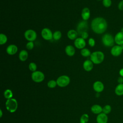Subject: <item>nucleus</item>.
Instances as JSON below:
<instances>
[{
	"label": "nucleus",
	"mask_w": 123,
	"mask_h": 123,
	"mask_svg": "<svg viewBox=\"0 0 123 123\" xmlns=\"http://www.w3.org/2000/svg\"></svg>",
	"instance_id": "ea45409f"
},
{
	"label": "nucleus",
	"mask_w": 123,
	"mask_h": 123,
	"mask_svg": "<svg viewBox=\"0 0 123 123\" xmlns=\"http://www.w3.org/2000/svg\"><path fill=\"white\" fill-rule=\"evenodd\" d=\"M108 120V118L107 114L103 112L98 114L96 119L97 123H107Z\"/></svg>",
	"instance_id": "4468645a"
},
{
	"label": "nucleus",
	"mask_w": 123,
	"mask_h": 123,
	"mask_svg": "<svg viewBox=\"0 0 123 123\" xmlns=\"http://www.w3.org/2000/svg\"><path fill=\"white\" fill-rule=\"evenodd\" d=\"M83 67L85 71L89 72L91 71L93 68V63L90 60H86L84 62Z\"/></svg>",
	"instance_id": "2eb2a0df"
},
{
	"label": "nucleus",
	"mask_w": 123,
	"mask_h": 123,
	"mask_svg": "<svg viewBox=\"0 0 123 123\" xmlns=\"http://www.w3.org/2000/svg\"><path fill=\"white\" fill-rule=\"evenodd\" d=\"M28 56V53L26 50H25V49L22 50L19 52V60L22 62L25 61L27 59Z\"/></svg>",
	"instance_id": "aec40b11"
},
{
	"label": "nucleus",
	"mask_w": 123,
	"mask_h": 123,
	"mask_svg": "<svg viewBox=\"0 0 123 123\" xmlns=\"http://www.w3.org/2000/svg\"><path fill=\"white\" fill-rule=\"evenodd\" d=\"M90 59L93 63L98 64L103 61L104 59V54L100 51H94L91 54Z\"/></svg>",
	"instance_id": "f03ea898"
},
{
	"label": "nucleus",
	"mask_w": 123,
	"mask_h": 123,
	"mask_svg": "<svg viewBox=\"0 0 123 123\" xmlns=\"http://www.w3.org/2000/svg\"><path fill=\"white\" fill-rule=\"evenodd\" d=\"M111 111V106L109 105H106L102 108V112L106 114H109Z\"/></svg>",
	"instance_id": "cd10ccee"
},
{
	"label": "nucleus",
	"mask_w": 123,
	"mask_h": 123,
	"mask_svg": "<svg viewBox=\"0 0 123 123\" xmlns=\"http://www.w3.org/2000/svg\"><path fill=\"white\" fill-rule=\"evenodd\" d=\"M118 8L120 10H123V0L121 1L118 4Z\"/></svg>",
	"instance_id": "f704fd0d"
},
{
	"label": "nucleus",
	"mask_w": 123,
	"mask_h": 123,
	"mask_svg": "<svg viewBox=\"0 0 123 123\" xmlns=\"http://www.w3.org/2000/svg\"><path fill=\"white\" fill-rule=\"evenodd\" d=\"M114 38L110 34H105L102 37L103 44L106 47H111L114 43Z\"/></svg>",
	"instance_id": "20e7f679"
},
{
	"label": "nucleus",
	"mask_w": 123,
	"mask_h": 123,
	"mask_svg": "<svg viewBox=\"0 0 123 123\" xmlns=\"http://www.w3.org/2000/svg\"><path fill=\"white\" fill-rule=\"evenodd\" d=\"M25 38L28 41H35L37 37L36 32L33 29H28L26 30L24 33Z\"/></svg>",
	"instance_id": "0eeeda50"
},
{
	"label": "nucleus",
	"mask_w": 123,
	"mask_h": 123,
	"mask_svg": "<svg viewBox=\"0 0 123 123\" xmlns=\"http://www.w3.org/2000/svg\"><path fill=\"white\" fill-rule=\"evenodd\" d=\"M12 91L10 89H6L4 92V96L7 99L12 98Z\"/></svg>",
	"instance_id": "a878e982"
},
{
	"label": "nucleus",
	"mask_w": 123,
	"mask_h": 123,
	"mask_svg": "<svg viewBox=\"0 0 123 123\" xmlns=\"http://www.w3.org/2000/svg\"><path fill=\"white\" fill-rule=\"evenodd\" d=\"M89 117L87 114H84L82 115L80 118V123H87L88 121Z\"/></svg>",
	"instance_id": "bb28decb"
},
{
	"label": "nucleus",
	"mask_w": 123,
	"mask_h": 123,
	"mask_svg": "<svg viewBox=\"0 0 123 123\" xmlns=\"http://www.w3.org/2000/svg\"><path fill=\"white\" fill-rule=\"evenodd\" d=\"M65 52L66 54L70 57L73 56L75 54V49L72 45H68L65 47Z\"/></svg>",
	"instance_id": "a211bd4d"
},
{
	"label": "nucleus",
	"mask_w": 123,
	"mask_h": 123,
	"mask_svg": "<svg viewBox=\"0 0 123 123\" xmlns=\"http://www.w3.org/2000/svg\"><path fill=\"white\" fill-rule=\"evenodd\" d=\"M119 74H120L121 76L123 77V69H121L120 70Z\"/></svg>",
	"instance_id": "e433bc0d"
},
{
	"label": "nucleus",
	"mask_w": 123,
	"mask_h": 123,
	"mask_svg": "<svg viewBox=\"0 0 123 123\" xmlns=\"http://www.w3.org/2000/svg\"><path fill=\"white\" fill-rule=\"evenodd\" d=\"M114 41L118 45H123V32L121 31L117 33L114 37Z\"/></svg>",
	"instance_id": "f3484780"
},
{
	"label": "nucleus",
	"mask_w": 123,
	"mask_h": 123,
	"mask_svg": "<svg viewBox=\"0 0 123 123\" xmlns=\"http://www.w3.org/2000/svg\"><path fill=\"white\" fill-rule=\"evenodd\" d=\"M122 31H123V29H122Z\"/></svg>",
	"instance_id": "58836bf2"
},
{
	"label": "nucleus",
	"mask_w": 123,
	"mask_h": 123,
	"mask_svg": "<svg viewBox=\"0 0 123 123\" xmlns=\"http://www.w3.org/2000/svg\"><path fill=\"white\" fill-rule=\"evenodd\" d=\"M34 47V44L33 41H28L26 45V48L28 50L32 49Z\"/></svg>",
	"instance_id": "7c9ffc66"
},
{
	"label": "nucleus",
	"mask_w": 123,
	"mask_h": 123,
	"mask_svg": "<svg viewBox=\"0 0 123 123\" xmlns=\"http://www.w3.org/2000/svg\"><path fill=\"white\" fill-rule=\"evenodd\" d=\"M93 88L94 90L98 93L102 92L104 88V86L103 84L99 81H96L94 84H93Z\"/></svg>",
	"instance_id": "ddd939ff"
},
{
	"label": "nucleus",
	"mask_w": 123,
	"mask_h": 123,
	"mask_svg": "<svg viewBox=\"0 0 123 123\" xmlns=\"http://www.w3.org/2000/svg\"><path fill=\"white\" fill-rule=\"evenodd\" d=\"M102 4L105 7H109L111 6V0H103Z\"/></svg>",
	"instance_id": "2f4dec72"
},
{
	"label": "nucleus",
	"mask_w": 123,
	"mask_h": 123,
	"mask_svg": "<svg viewBox=\"0 0 123 123\" xmlns=\"http://www.w3.org/2000/svg\"><path fill=\"white\" fill-rule=\"evenodd\" d=\"M56 82L57 85L60 87H65L69 84L70 79L68 76L63 75L59 76L57 78Z\"/></svg>",
	"instance_id": "39448f33"
},
{
	"label": "nucleus",
	"mask_w": 123,
	"mask_h": 123,
	"mask_svg": "<svg viewBox=\"0 0 123 123\" xmlns=\"http://www.w3.org/2000/svg\"><path fill=\"white\" fill-rule=\"evenodd\" d=\"M115 93L118 96L123 95V84H119L116 86L115 89Z\"/></svg>",
	"instance_id": "4be33fe9"
},
{
	"label": "nucleus",
	"mask_w": 123,
	"mask_h": 123,
	"mask_svg": "<svg viewBox=\"0 0 123 123\" xmlns=\"http://www.w3.org/2000/svg\"><path fill=\"white\" fill-rule=\"evenodd\" d=\"M6 51L7 53L9 55H13L17 53L18 51V48L15 45L11 44L7 47Z\"/></svg>",
	"instance_id": "f8f14e48"
},
{
	"label": "nucleus",
	"mask_w": 123,
	"mask_h": 123,
	"mask_svg": "<svg viewBox=\"0 0 123 123\" xmlns=\"http://www.w3.org/2000/svg\"><path fill=\"white\" fill-rule=\"evenodd\" d=\"M91 111L95 114H99L102 112V108L99 105L95 104L91 107Z\"/></svg>",
	"instance_id": "412c9836"
},
{
	"label": "nucleus",
	"mask_w": 123,
	"mask_h": 123,
	"mask_svg": "<svg viewBox=\"0 0 123 123\" xmlns=\"http://www.w3.org/2000/svg\"><path fill=\"white\" fill-rule=\"evenodd\" d=\"M80 53L82 56L85 57H87L90 56V55L91 54L90 52V51L88 49H86V48H84L82 49L81 50Z\"/></svg>",
	"instance_id": "5701e85b"
},
{
	"label": "nucleus",
	"mask_w": 123,
	"mask_h": 123,
	"mask_svg": "<svg viewBox=\"0 0 123 123\" xmlns=\"http://www.w3.org/2000/svg\"><path fill=\"white\" fill-rule=\"evenodd\" d=\"M117 81H118V82L119 84H123V77H122V76L119 77L118 78Z\"/></svg>",
	"instance_id": "c9c22d12"
},
{
	"label": "nucleus",
	"mask_w": 123,
	"mask_h": 123,
	"mask_svg": "<svg viewBox=\"0 0 123 123\" xmlns=\"http://www.w3.org/2000/svg\"><path fill=\"white\" fill-rule=\"evenodd\" d=\"M123 50V45H115L113 46L111 50V52L112 55L113 56H118L122 52Z\"/></svg>",
	"instance_id": "9d476101"
},
{
	"label": "nucleus",
	"mask_w": 123,
	"mask_h": 123,
	"mask_svg": "<svg viewBox=\"0 0 123 123\" xmlns=\"http://www.w3.org/2000/svg\"><path fill=\"white\" fill-rule=\"evenodd\" d=\"M88 28V24L86 21H80L77 26V32L81 35L83 33L87 32Z\"/></svg>",
	"instance_id": "6e6552de"
},
{
	"label": "nucleus",
	"mask_w": 123,
	"mask_h": 123,
	"mask_svg": "<svg viewBox=\"0 0 123 123\" xmlns=\"http://www.w3.org/2000/svg\"><path fill=\"white\" fill-rule=\"evenodd\" d=\"M107 26L108 25L106 20L102 17H96L91 23L92 30L94 32L98 34L104 33L107 28Z\"/></svg>",
	"instance_id": "f257e3e1"
},
{
	"label": "nucleus",
	"mask_w": 123,
	"mask_h": 123,
	"mask_svg": "<svg viewBox=\"0 0 123 123\" xmlns=\"http://www.w3.org/2000/svg\"><path fill=\"white\" fill-rule=\"evenodd\" d=\"M47 85H48V86L49 87L53 88H54L56 87V86L57 85V84L56 81L51 80L48 82Z\"/></svg>",
	"instance_id": "c756f323"
},
{
	"label": "nucleus",
	"mask_w": 123,
	"mask_h": 123,
	"mask_svg": "<svg viewBox=\"0 0 123 123\" xmlns=\"http://www.w3.org/2000/svg\"><path fill=\"white\" fill-rule=\"evenodd\" d=\"M62 33L60 31H56L53 33V38L55 40H58L62 37Z\"/></svg>",
	"instance_id": "393cba45"
},
{
	"label": "nucleus",
	"mask_w": 123,
	"mask_h": 123,
	"mask_svg": "<svg viewBox=\"0 0 123 123\" xmlns=\"http://www.w3.org/2000/svg\"><path fill=\"white\" fill-rule=\"evenodd\" d=\"M41 35L42 38L46 40H50L53 38V33L49 28H44L42 29Z\"/></svg>",
	"instance_id": "1a4fd4ad"
},
{
	"label": "nucleus",
	"mask_w": 123,
	"mask_h": 123,
	"mask_svg": "<svg viewBox=\"0 0 123 123\" xmlns=\"http://www.w3.org/2000/svg\"><path fill=\"white\" fill-rule=\"evenodd\" d=\"M88 45L91 47H93L95 46V39L93 38H89V39H88Z\"/></svg>",
	"instance_id": "473e14b6"
},
{
	"label": "nucleus",
	"mask_w": 123,
	"mask_h": 123,
	"mask_svg": "<svg viewBox=\"0 0 123 123\" xmlns=\"http://www.w3.org/2000/svg\"><path fill=\"white\" fill-rule=\"evenodd\" d=\"M90 16V12L89 8L85 7L83 9L81 12V17L83 20L87 21Z\"/></svg>",
	"instance_id": "dca6fc26"
},
{
	"label": "nucleus",
	"mask_w": 123,
	"mask_h": 123,
	"mask_svg": "<svg viewBox=\"0 0 123 123\" xmlns=\"http://www.w3.org/2000/svg\"><path fill=\"white\" fill-rule=\"evenodd\" d=\"M8 40L7 37L4 34L1 33L0 34V44L1 45L5 44Z\"/></svg>",
	"instance_id": "b1692460"
},
{
	"label": "nucleus",
	"mask_w": 123,
	"mask_h": 123,
	"mask_svg": "<svg viewBox=\"0 0 123 123\" xmlns=\"http://www.w3.org/2000/svg\"><path fill=\"white\" fill-rule=\"evenodd\" d=\"M81 37L83 38L84 39H86V38H87V37H88V34L87 33V32H85L83 33L81 35Z\"/></svg>",
	"instance_id": "72a5a7b5"
},
{
	"label": "nucleus",
	"mask_w": 123,
	"mask_h": 123,
	"mask_svg": "<svg viewBox=\"0 0 123 123\" xmlns=\"http://www.w3.org/2000/svg\"><path fill=\"white\" fill-rule=\"evenodd\" d=\"M0 117H1L2 116V111H1V110H0Z\"/></svg>",
	"instance_id": "4c0bfd02"
},
{
	"label": "nucleus",
	"mask_w": 123,
	"mask_h": 123,
	"mask_svg": "<svg viewBox=\"0 0 123 123\" xmlns=\"http://www.w3.org/2000/svg\"><path fill=\"white\" fill-rule=\"evenodd\" d=\"M67 37L71 40H75L77 38L78 32L75 30L71 29L67 32Z\"/></svg>",
	"instance_id": "6ab92c4d"
},
{
	"label": "nucleus",
	"mask_w": 123,
	"mask_h": 123,
	"mask_svg": "<svg viewBox=\"0 0 123 123\" xmlns=\"http://www.w3.org/2000/svg\"><path fill=\"white\" fill-rule=\"evenodd\" d=\"M31 78L33 81L36 83H40L42 82L44 78V74L41 71H36L32 73Z\"/></svg>",
	"instance_id": "423d86ee"
},
{
	"label": "nucleus",
	"mask_w": 123,
	"mask_h": 123,
	"mask_svg": "<svg viewBox=\"0 0 123 123\" xmlns=\"http://www.w3.org/2000/svg\"><path fill=\"white\" fill-rule=\"evenodd\" d=\"M28 67H29V70L31 71L34 72L35 71H36V70L37 68V64L35 62H32L29 63V64L28 65Z\"/></svg>",
	"instance_id": "c85d7f7f"
},
{
	"label": "nucleus",
	"mask_w": 123,
	"mask_h": 123,
	"mask_svg": "<svg viewBox=\"0 0 123 123\" xmlns=\"http://www.w3.org/2000/svg\"><path fill=\"white\" fill-rule=\"evenodd\" d=\"M6 109L10 112H14L18 107V103L17 100L15 98H10L7 99L5 103Z\"/></svg>",
	"instance_id": "7ed1b4c3"
},
{
	"label": "nucleus",
	"mask_w": 123,
	"mask_h": 123,
	"mask_svg": "<svg viewBox=\"0 0 123 123\" xmlns=\"http://www.w3.org/2000/svg\"><path fill=\"white\" fill-rule=\"evenodd\" d=\"M74 45L77 49H82L85 48L86 45V43L84 39H83L81 37H77L74 40Z\"/></svg>",
	"instance_id": "9b49d317"
}]
</instances>
